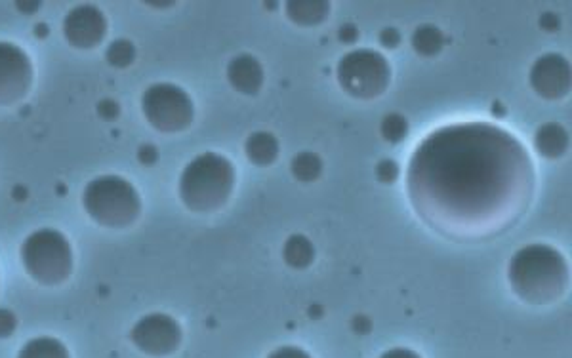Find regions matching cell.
Here are the masks:
<instances>
[{
  "instance_id": "1",
  "label": "cell",
  "mask_w": 572,
  "mask_h": 358,
  "mask_svg": "<svg viewBox=\"0 0 572 358\" xmlns=\"http://www.w3.org/2000/svg\"><path fill=\"white\" fill-rule=\"evenodd\" d=\"M536 170L523 141L492 122H458L431 132L412 153V210L441 237L492 239L531 206Z\"/></svg>"
},
{
  "instance_id": "2",
  "label": "cell",
  "mask_w": 572,
  "mask_h": 358,
  "mask_svg": "<svg viewBox=\"0 0 572 358\" xmlns=\"http://www.w3.org/2000/svg\"><path fill=\"white\" fill-rule=\"evenodd\" d=\"M508 280L517 298L531 305H548L565 296L571 271L557 248L550 244H529L510 259Z\"/></svg>"
},
{
  "instance_id": "3",
  "label": "cell",
  "mask_w": 572,
  "mask_h": 358,
  "mask_svg": "<svg viewBox=\"0 0 572 358\" xmlns=\"http://www.w3.org/2000/svg\"><path fill=\"white\" fill-rule=\"evenodd\" d=\"M237 181L233 162L220 153H203L191 160L180 176V199L197 214L222 210L231 199Z\"/></svg>"
},
{
  "instance_id": "4",
  "label": "cell",
  "mask_w": 572,
  "mask_h": 358,
  "mask_svg": "<svg viewBox=\"0 0 572 358\" xmlns=\"http://www.w3.org/2000/svg\"><path fill=\"white\" fill-rule=\"evenodd\" d=\"M82 206L90 218L109 229L130 227L142 214L138 189L121 176L92 179L82 193Z\"/></svg>"
},
{
  "instance_id": "5",
  "label": "cell",
  "mask_w": 572,
  "mask_h": 358,
  "mask_svg": "<svg viewBox=\"0 0 572 358\" xmlns=\"http://www.w3.org/2000/svg\"><path fill=\"white\" fill-rule=\"evenodd\" d=\"M21 261L27 275L42 286H58L73 273V248L56 229H39L21 244Z\"/></svg>"
},
{
  "instance_id": "6",
  "label": "cell",
  "mask_w": 572,
  "mask_h": 358,
  "mask_svg": "<svg viewBox=\"0 0 572 358\" xmlns=\"http://www.w3.org/2000/svg\"><path fill=\"white\" fill-rule=\"evenodd\" d=\"M340 88L355 100H376L388 90L391 65L384 54L372 48H359L346 54L338 67Z\"/></svg>"
},
{
  "instance_id": "7",
  "label": "cell",
  "mask_w": 572,
  "mask_h": 358,
  "mask_svg": "<svg viewBox=\"0 0 572 358\" xmlns=\"http://www.w3.org/2000/svg\"><path fill=\"white\" fill-rule=\"evenodd\" d=\"M142 111L147 122L163 134L184 132L195 119L191 96L172 82H157L149 86L143 92Z\"/></svg>"
},
{
  "instance_id": "8",
  "label": "cell",
  "mask_w": 572,
  "mask_h": 358,
  "mask_svg": "<svg viewBox=\"0 0 572 358\" xmlns=\"http://www.w3.org/2000/svg\"><path fill=\"white\" fill-rule=\"evenodd\" d=\"M130 339L149 357H168L180 349L184 341V330L180 322L170 315L151 313L134 324Z\"/></svg>"
},
{
  "instance_id": "9",
  "label": "cell",
  "mask_w": 572,
  "mask_h": 358,
  "mask_svg": "<svg viewBox=\"0 0 572 358\" xmlns=\"http://www.w3.org/2000/svg\"><path fill=\"white\" fill-rule=\"evenodd\" d=\"M33 77L27 52L12 42H0V107L23 100L33 86Z\"/></svg>"
},
{
  "instance_id": "10",
  "label": "cell",
  "mask_w": 572,
  "mask_h": 358,
  "mask_svg": "<svg viewBox=\"0 0 572 358\" xmlns=\"http://www.w3.org/2000/svg\"><path fill=\"white\" fill-rule=\"evenodd\" d=\"M532 90L542 100L557 101L571 94V61L561 54H544L531 67Z\"/></svg>"
},
{
  "instance_id": "11",
  "label": "cell",
  "mask_w": 572,
  "mask_h": 358,
  "mask_svg": "<svg viewBox=\"0 0 572 358\" xmlns=\"http://www.w3.org/2000/svg\"><path fill=\"white\" fill-rule=\"evenodd\" d=\"M107 18L94 4H81L63 18V37L73 48L90 50L102 44L107 35Z\"/></svg>"
},
{
  "instance_id": "12",
  "label": "cell",
  "mask_w": 572,
  "mask_h": 358,
  "mask_svg": "<svg viewBox=\"0 0 572 358\" xmlns=\"http://www.w3.org/2000/svg\"><path fill=\"white\" fill-rule=\"evenodd\" d=\"M227 80L239 94L258 96L264 88L266 73L258 58L252 54H239L227 63Z\"/></svg>"
},
{
  "instance_id": "13",
  "label": "cell",
  "mask_w": 572,
  "mask_h": 358,
  "mask_svg": "<svg viewBox=\"0 0 572 358\" xmlns=\"http://www.w3.org/2000/svg\"><path fill=\"white\" fill-rule=\"evenodd\" d=\"M534 149L546 160H557L567 155L571 147L569 130L559 122H546L534 134Z\"/></svg>"
},
{
  "instance_id": "14",
  "label": "cell",
  "mask_w": 572,
  "mask_h": 358,
  "mask_svg": "<svg viewBox=\"0 0 572 358\" xmlns=\"http://www.w3.org/2000/svg\"><path fill=\"white\" fill-rule=\"evenodd\" d=\"M332 4L327 0H288L285 4L286 18L298 27L323 25L330 16Z\"/></svg>"
},
{
  "instance_id": "15",
  "label": "cell",
  "mask_w": 572,
  "mask_h": 358,
  "mask_svg": "<svg viewBox=\"0 0 572 358\" xmlns=\"http://www.w3.org/2000/svg\"><path fill=\"white\" fill-rule=\"evenodd\" d=\"M281 153V145L279 140L266 130H258L252 132L245 141L246 159L250 160L254 166L266 168L275 164Z\"/></svg>"
},
{
  "instance_id": "16",
  "label": "cell",
  "mask_w": 572,
  "mask_h": 358,
  "mask_svg": "<svg viewBox=\"0 0 572 358\" xmlns=\"http://www.w3.org/2000/svg\"><path fill=\"white\" fill-rule=\"evenodd\" d=\"M315 258H317V250L306 235H292L286 239L285 246H283V259L290 269H296V271L309 269Z\"/></svg>"
},
{
  "instance_id": "17",
  "label": "cell",
  "mask_w": 572,
  "mask_h": 358,
  "mask_svg": "<svg viewBox=\"0 0 572 358\" xmlns=\"http://www.w3.org/2000/svg\"><path fill=\"white\" fill-rule=\"evenodd\" d=\"M410 44L418 56L435 58L437 54H441V50L445 46V35L437 25L424 23V25L414 29V33L410 37Z\"/></svg>"
},
{
  "instance_id": "18",
  "label": "cell",
  "mask_w": 572,
  "mask_h": 358,
  "mask_svg": "<svg viewBox=\"0 0 572 358\" xmlns=\"http://www.w3.org/2000/svg\"><path fill=\"white\" fill-rule=\"evenodd\" d=\"M18 358H71L65 343L56 338L29 339L18 353Z\"/></svg>"
},
{
  "instance_id": "19",
  "label": "cell",
  "mask_w": 572,
  "mask_h": 358,
  "mask_svg": "<svg viewBox=\"0 0 572 358\" xmlns=\"http://www.w3.org/2000/svg\"><path fill=\"white\" fill-rule=\"evenodd\" d=\"M323 159L313 151H302L290 160V174L302 183H311L323 176Z\"/></svg>"
},
{
  "instance_id": "20",
  "label": "cell",
  "mask_w": 572,
  "mask_h": 358,
  "mask_svg": "<svg viewBox=\"0 0 572 358\" xmlns=\"http://www.w3.org/2000/svg\"><path fill=\"white\" fill-rule=\"evenodd\" d=\"M409 128V120L401 113H388L380 122V134L391 145H397L405 140L409 136Z\"/></svg>"
},
{
  "instance_id": "21",
  "label": "cell",
  "mask_w": 572,
  "mask_h": 358,
  "mask_svg": "<svg viewBox=\"0 0 572 358\" xmlns=\"http://www.w3.org/2000/svg\"><path fill=\"white\" fill-rule=\"evenodd\" d=\"M105 58L113 67L126 69L128 65H132L134 60H136V46L132 44V40L117 39L109 44Z\"/></svg>"
},
{
  "instance_id": "22",
  "label": "cell",
  "mask_w": 572,
  "mask_h": 358,
  "mask_svg": "<svg viewBox=\"0 0 572 358\" xmlns=\"http://www.w3.org/2000/svg\"><path fill=\"white\" fill-rule=\"evenodd\" d=\"M376 179L386 185L395 183L399 179V164L391 159L380 160L376 164Z\"/></svg>"
},
{
  "instance_id": "23",
  "label": "cell",
  "mask_w": 572,
  "mask_h": 358,
  "mask_svg": "<svg viewBox=\"0 0 572 358\" xmlns=\"http://www.w3.org/2000/svg\"><path fill=\"white\" fill-rule=\"evenodd\" d=\"M18 328V319L10 309H0V339L10 338Z\"/></svg>"
},
{
  "instance_id": "24",
  "label": "cell",
  "mask_w": 572,
  "mask_h": 358,
  "mask_svg": "<svg viewBox=\"0 0 572 358\" xmlns=\"http://www.w3.org/2000/svg\"><path fill=\"white\" fill-rule=\"evenodd\" d=\"M267 358H311V355L306 353L304 349H300V347L286 345V347L275 349V351H273V353H271Z\"/></svg>"
},
{
  "instance_id": "25",
  "label": "cell",
  "mask_w": 572,
  "mask_h": 358,
  "mask_svg": "<svg viewBox=\"0 0 572 358\" xmlns=\"http://www.w3.org/2000/svg\"><path fill=\"white\" fill-rule=\"evenodd\" d=\"M380 44L384 46V48H388V50H393V48H397L399 44H401V33L395 29V27H386V29H382V33H380Z\"/></svg>"
},
{
  "instance_id": "26",
  "label": "cell",
  "mask_w": 572,
  "mask_h": 358,
  "mask_svg": "<svg viewBox=\"0 0 572 358\" xmlns=\"http://www.w3.org/2000/svg\"><path fill=\"white\" fill-rule=\"evenodd\" d=\"M338 39L342 40L344 44H353L359 40V29L353 23H344L338 29Z\"/></svg>"
},
{
  "instance_id": "27",
  "label": "cell",
  "mask_w": 572,
  "mask_h": 358,
  "mask_svg": "<svg viewBox=\"0 0 572 358\" xmlns=\"http://www.w3.org/2000/svg\"><path fill=\"white\" fill-rule=\"evenodd\" d=\"M540 27L544 29V31H548V33H555L559 27H561V20L552 14V12H546V14H542L540 16Z\"/></svg>"
},
{
  "instance_id": "28",
  "label": "cell",
  "mask_w": 572,
  "mask_h": 358,
  "mask_svg": "<svg viewBox=\"0 0 572 358\" xmlns=\"http://www.w3.org/2000/svg\"><path fill=\"white\" fill-rule=\"evenodd\" d=\"M138 157H140L143 164H155L159 153H157V149H155L153 145H143L142 149H140V153H138Z\"/></svg>"
},
{
  "instance_id": "29",
  "label": "cell",
  "mask_w": 572,
  "mask_h": 358,
  "mask_svg": "<svg viewBox=\"0 0 572 358\" xmlns=\"http://www.w3.org/2000/svg\"><path fill=\"white\" fill-rule=\"evenodd\" d=\"M380 358H422L418 353L410 351V349H403V347H397V349H389Z\"/></svg>"
},
{
  "instance_id": "30",
  "label": "cell",
  "mask_w": 572,
  "mask_h": 358,
  "mask_svg": "<svg viewBox=\"0 0 572 358\" xmlns=\"http://www.w3.org/2000/svg\"><path fill=\"white\" fill-rule=\"evenodd\" d=\"M351 328L357 332V334H368L370 332V320L365 317V315H359L355 319L351 320Z\"/></svg>"
}]
</instances>
